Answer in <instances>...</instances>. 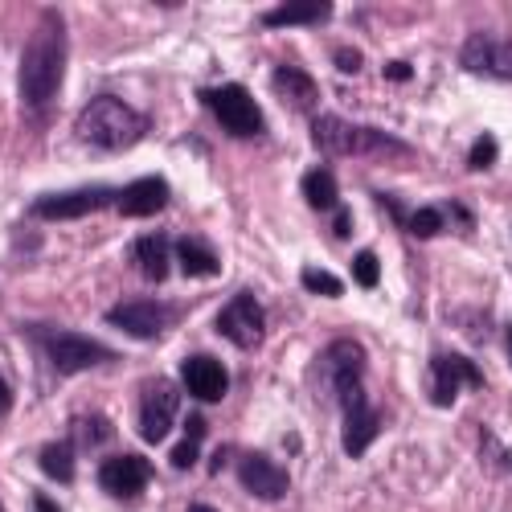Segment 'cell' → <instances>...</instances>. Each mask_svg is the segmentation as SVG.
<instances>
[{"label": "cell", "mask_w": 512, "mask_h": 512, "mask_svg": "<svg viewBox=\"0 0 512 512\" xmlns=\"http://www.w3.org/2000/svg\"><path fill=\"white\" fill-rule=\"evenodd\" d=\"M201 107L213 111V119L222 123V132H230L234 140H259L267 132L263 111L254 103V95L242 87V82H222V87H201L197 91Z\"/></svg>", "instance_id": "5"}, {"label": "cell", "mask_w": 512, "mask_h": 512, "mask_svg": "<svg viewBox=\"0 0 512 512\" xmlns=\"http://www.w3.org/2000/svg\"><path fill=\"white\" fill-rule=\"evenodd\" d=\"M9 410H13V386L0 377V414H9Z\"/></svg>", "instance_id": "34"}, {"label": "cell", "mask_w": 512, "mask_h": 512, "mask_svg": "<svg viewBox=\"0 0 512 512\" xmlns=\"http://www.w3.org/2000/svg\"><path fill=\"white\" fill-rule=\"evenodd\" d=\"M320 373L328 377V390L340 402V418H345V435H340L345 455L361 459L381 435V414L365 394V349L349 336L332 340L320 357Z\"/></svg>", "instance_id": "1"}, {"label": "cell", "mask_w": 512, "mask_h": 512, "mask_svg": "<svg viewBox=\"0 0 512 512\" xmlns=\"http://www.w3.org/2000/svg\"><path fill=\"white\" fill-rule=\"evenodd\" d=\"M443 226H447V213H443V205H422V209H414L410 218H406V230L414 234V238H435V234H443Z\"/></svg>", "instance_id": "25"}, {"label": "cell", "mask_w": 512, "mask_h": 512, "mask_svg": "<svg viewBox=\"0 0 512 512\" xmlns=\"http://www.w3.org/2000/svg\"><path fill=\"white\" fill-rule=\"evenodd\" d=\"M205 435H209V422H205V414H189L185 418V435H181V443L168 451V463L177 467V472H189V467H197V459H201V447H205Z\"/></svg>", "instance_id": "21"}, {"label": "cell", "mask_w": 512, "mask_h": 512, "mask_svg": "<svg viewBox=\"0 0 512 512\" xmlns=\"http://www.w3.org/2000/svg\"><path fill=\"white\" fill-rule=\"evenodd\" d=\"M410 74H414L410 62H386V78H390V82H406Z\"/></svg>", "instance_id": "32"}, {"label": "cell", "mask_w": 512, "mask_h": 512, "mask_svg": "<svg viewBox=\"0 0 512 512\" xmlns=\"http://www.w3.org/2000/svg\"><path fill=\"white\" fill-rule=\"evenodd\" d=\"M62 74H66V21L58 9H46L41 21L33 25L25 54H21L17 87H21L25 107L46 111L62 91Z\"/></svg>", "instance_id": "2"}, {"label": "cell", "mask_w": 512, "mask_h": 512, "mask_svg": "<svg viewBox=\"0 0 512 512\" xmlns=\"http://www.w3.org/2000/svg\"><path fill=\"white\" fill-rule=\"evenodd\" d=\"M328 17H332L328 0H287V5H279L263 17V25L267 29H291V25H320Z\"/></svg>", "instance_id": "18"}, {"label": "cell", "mask_w": 512, "mask_h": 512, "mask_svg": "<svg viewBox=\"0 0 512 512\" xmlns=\"http://www.w3.org/2000/svg\"><path fill=\"white\" fill-rule=\"evenodd\" d=\"M132 259H136V267H140L152 283H164V279H168V267H173V246H168L164 234H144V238H136V246H132Z\"/></svg>", "instance_id": "19"}, {"label": "cell", "mask_w": 512, "mask_h": 512, "mask_svg": "<svg viewBox=\"0 0 512 512\" xmlns=\"http://www.w3.org/2000/svg\"><path fill=\"white\" fill-rule=\"evenodd\" d=\"M238 480H242V488L250 492V496H259V500H283L287 492H291V476H287V467L283 463H275L271 455H263V451H246L242 459H238Z\"/></svg>", "instance_id": "12"}, {"label": "cell", "mask_w": 512, "mask_h": 512, "mask_svg": "<svg viewBox=\"0 0 512 512\" xmlns=\"http://www.w3.org/2000/svg\"><path fill=\"white\" fill-rule=\"evenodd\" d=\"M480 463L496 476H512V447H504L500 435L488 426H480Z\"/></svg>", "instance_id": "24"}, {"label": "cell", "mask_w": 512, "mask_h": 512, "mask_svg": "<svg viewBox=\"0 0 512 512\" xmlns=\"http://www.w3.org/2000/svg\"><path fill=\"white\" fill-rule=\"evenodd\" d=\"M304 197H308V205H312L316 213L340 209V185H336V177L328 173V168H320V164L304 173Z\"/></svg>", "instance_id": "22"}, {"label": "cell", "mask_w": 512, "mask_h": 512, "mask_svg": "<svg viewBox=\"0 0 512 512\" xmlns=\"http://www.w3.org/2000/svg\"><path fill=\"white\" fill-rule=\"evenodd\" d=\"M353 283L365 287V291H373V287L381 283V263H377L373 250H361L357 259H353Z\"/></svg>", "instance_id": "27"}, {"label": "cell", "mask_w": 512, "mask_h": 512, "mask_svg": "<svg viewBox=\"0 0 512 512\" xmlns=\"http://www.w3.org/2000/svg\"><path fill=\"white\" fill-rule=\"evenodd\" d=\"M119 189L107 185H87V189H74V193H46L33 201V218L41 222H70V218H87V213L115 205Z\"/></svg>", "instance_id": "10"}, {"label": "cell", "mask_w": 512, "mask_h": 512, "mask_svg": "<svg viewBox=\"0 0 512 512\" xmlns=\"http://www.w3.org/2000/svg\"><path fill=\"white\" fill-rule=\"evenodd\" d=\"M177 259H181V271L193 275V279H213L222 271V259H218V250H213L205 238L189 234L177 242Z\"/></svg>", "instance_id": "20"}, {"label": "cell", "mask_w": 512, "mask_h": 512, "mask_svg": "<svg viewBox=\"0 0 512 512\" xmlns=\"http://www.w3.org/2000/svg\"><path fill=\"white\" fill-rule=\"evenodd\" d=\"M107 320L115 328H123L127 336H136V340H156L164 332V324L173 320V312H168L160 300H119Z\"/></svg>", "instance_id": "15"}, {"label": "cell", "mask_w": 512, "mask_h": 512, "mask_svg": "<svg viewBox=\"0 0 512 512\" xmlns=\"http://www.w3.org/2000/svg\"><path fill=\"white\" fill-rule=\"evenodd\" d=\"M74 431H82V435H78V447H87V451H95V447H103V443L115 439V426H111L107 418H95V414L74 418Z\"/></svg>", "instance_id": "26"}, {"label": "cell", "mask_w": 512, "mask_h": 512, "mask_svg": "<svg viewBox=\"0 0 512 512\" xmlns=\"http://www.w3.org/2000/svg\"><path fill=\"white\" fill-rule=\"evenodd\" d=\"M336 66L345 70V74H357L361 70V54L357 50H336Z\"/></svg>", "instance_id": "31"}, {"label": "cell", "mask_w": 512, "mask_h": 512, "mask_svg": "<svg viewBox=\"0 0 512 512\" xmlns=\"http://www.w3.org/2000/svg\"><path fill=\"white\" fill-rule=\"evenodd\" d=\"M152 484V463L144 455H115L99 467V488L115 500H136Z\"/></svg>", "instance_id": "13"}, {"label": "cell", "mask_w": 512, "mask_h": 512, "mask_svg": "<svg viewBox=\"0 0 512 512\" xmlns=\"http://www.w3.org/2000/svg\"><path fill=\"white\" fill-rule=\"evenodd\" d=\"M271 87H275V95H279L287 107H295V111H312V107L320 103V87L312 82V74H308L304 66H279V70L271 74Z\"/></svg>", "instance_id": "17"}, {"label": "cell", "mask_w": 512, "mask_h": 512, "mask_svg": "<svg viewBox=\"0 0 512 512\" xmlns=\"http://www.w3.org/2000/svg\"><path fill=\"white\" fill-rule=\"evenodd\" d=\"M312 144L328 156H386V152H410L398 136L390 132H377V127H357L345 123L340 115H316L312 119Z\"/></svg>", "instance_id": "4"}, {"label": "cell", "mask_w": 512, "mask_h": 512, "mask_svg": "<svg viewBox=\"0 0 512 512\" xmlns=\"http://www.w3.org/2000/svg\"><path fill=\"white\" fill-rule=\"evenodd\" d=\"M33 512H62L46 492H33Z\"/></svg>", "instance_id": "33"}, {"label": "cell", "mask_w": 512, "mask_h": 512, "mask_svg": "<svg viewBox=\"0 0 512 512\" xmlns=\"http://www.w3.org/2000/svg\"><path fill=\"white\" fill-rule=\"evenodd\" d=\"M459 390H484V369L472 357L435 353L431 365H426V398H431V406L447 410Z\"/></svg>", "instance_id": "6"}, {"label": "cell", "mask_w": 512, "mask_h": 512, "mask_svg": "<svg viewBox=\"0 0 512 512\" xmlns=\"http://www.w3.org/2000/svg\"><path fill=\"white\" fill-rule=\"evenodd\" d=\"M115 205L123 218H152V213H160L168 205V185H164V177H140L119 189Z\"/></svg>", "instance_id": "16"}, {"label": "cell", "mask_w": 512, "mask_h": 512, "mask_svg": "<svg viewBox=\"0 0 512 512\" xmlns=\"http://www.w3.org/2000/svg\"><path fill=\"white\" fill-rule=\"evenodd\" d=\"M181 386L197 402H222L230 390V373L218 357L197 353V357H185V365H181Z\"/></svg>", "instance_id": "14"}, {"label": "cell", "mask_w": 512, "mask_h": 512, "mask_svg": "<svg viewBox=\"0 0 512 512\" xmlns=\"http://www.w3.org/2000/svg\"><path fill=\"white\" fill-rule=\"evenodd\" d=\"M349 230H353V222H349V209H345V205L332 209V234H336V238H349Z\"/></svg>", "instance_id": "30"}, {"label": "cell", "mask_w": 512, "mask_h": 512, "mask_svg": "<svg viewBox=\"0 0 512 512\" xmlns=\"http://www.w3.org/2000/svg\"><path fill=\"white\" fill-rule=\"evenodd\" d=\"M213 324H218V332L242 353H254L267 336V316H263V304L254 300V291H238L234 300H226Z\"/></svg>", "instance_id": "7"}, {"label": "cell", "mask_w": 512, "mask_h": 512, "mask_svg": "<svg viewBox=\"0 0 512 512\" xmlns=\"http://www.w3.org/2000/svg\"><path fill=\"white\" fill-rule=\"evenodd\" d=\"M304 287L312 291V295H332V300H336V295L340 291H345V283H340L336 275H328V271H320V267H304Z\"/></svg>", "instance_id": "28"}, {"label": "cell", "mask_w": 512, "mask_h": 512, "mask_svg": "<svg viewBox=\"0 0 512 512\" xmlns=\"http://www.w3.org/2000/svg\"><path fill=\"white\" fill-rule=\"evenodd\" d=\"M0 512H5V504H0Z\"/></svg>", "instance_id": "37"}, {"label": "cell", "mask_w": 512, "mask_h": 512, "mask_svg": "<svg viewBox=\"0 0 512 512\" xmlns=\"http://www.w3.org/2000/svg\"><path fill=\"white\" fill-rule=\"evenodd\" d=\"M41 349L54 361L58 373H82V369H95V365H107V361H119L115 349L99 345V340L82 336V332H46L41 336Z\"/></svg>", "instance_id": "9"}, {"label": "cell", "mask_w": 512, "mask_h": 512, "mask_svg": "<svg viewBox=\"0 0 512 512\" xmlns=\"http://www.w3.org/2000/svg\"><path fill=\"white\" fill-rule=\"evenodd\" d=\"M496 156H500L496 136H480V140L472 144V152H467V164H472V168H492V164H496Z\"/></svg>", "instance_id": "29"}, {"label": "cell", "mask_w": 512, "mask_h": 512, "mask_svg": "<svg viewBox=\"0 0 512 512\" xmlns=\"http://www.w3.org/2000/svg\"><path fill=\"white\" fill-rule=\"evenodd\" d=\"M181 414V390L164 377H148L140 386V439L144 443H164V435L173 431V422Z\"/></svg>", "instance_id": "8"}, {"label": "cell", "mask_w": 512, "mask_h": 512, "mask_svg": "<svg viewBox=\"0 0 512 512\" xmlns=\"http://www.w3.org/2000/svg\"><path fill=\"white\" fill-rule=\"evenodd\" d=\"M504 340H508V357H512V324H508V336Z\"/></svg>", "instance_id": "36"}, {"label": "cell", "mask_w": 512, "mask_h": 512, "mask_svg": "<svg viewBox=\"0 0 512 512\" xmlns=\"http://www.w3.org/2000/svg\"><path fill=\"white\" fill-rule=\"evenodd\" d=\"M189 512H218V508H209V504H189Z\"/></svg>", "instance_id": "35"}, {"label": "cell", "mask_w": 512, "mask_h": 512, "mask_svg": "<svg viewBox=\"0 0 512 512\" xmlns=\"http://www.w3.org/2000/svg\"><path fill=\"white\" fill-rule=\"evenodd\" d=\"M148 132H152V119L132 103H123L119 95H95L74 119V136L99 152H123L140 144Z\"/></svg>", "instance_id": "3"}, {"label": "cell", "mask_w": 512, "mask_h": 512, "mask_svg": "<svg viewBox=\"0 0 512 512\" xmlns=\"http://www.w3.org/2000/svg\"><path fill=\"white\" fill-rule=\"evenodd\" d=\"M37 463H41V472H46L50 480L58 484H70L74 480V443L70 439H54L37 451Z\"/></svg>", "instance_id": "23"}, {"label": "cell", "mask_w": 512, "mask_h": 512, "mask_svg": "<svg viewBox=\"0 0 512 512\" xmlns=\"http://www.w3.org/2000/svg\"><path fill=\"white\" fill-rule=\"evenodd\" d=\"M459 66L480 78H512V41L492 33H472L459 50Z\"/></svg>", "instance_id": "11"}]
</instances>
